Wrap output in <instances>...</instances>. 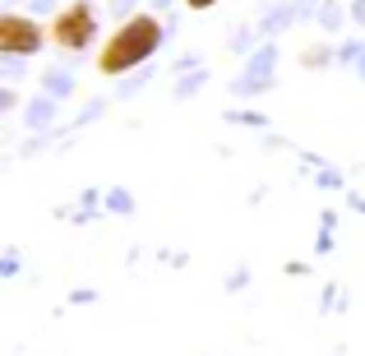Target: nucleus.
Returning a JSON list of instances; mask_svg holds the SVG:
<instances>
[{"label": "nucleus", "mask_w": 365, "mask_h": 356, "mask_svg": "<svg viewBox=\"0 0 365 356\" xmlns=\"http://www.w3.org/2000/svg\"><path fill=\"white\" fill-rule=\"evenodd\" d=\"M162 46V24L153 14H130L98 51V74H125Z\"/></svg>", "instance_id": "nucleus-1"}, {"label": "nucleus", "mask_w": 365, "mask_h": 356, "mask_svg": "<svg viewBox=\"0 0 365 356\" xmlns=\"http://www.w3.org/2000/svg\"><path fill=\"white\" fill-rule=\"evenodd\" d=\"M46 33H51V42L65 46V51H83V46L98 37V14H93L88 0H70L65 9H56V19L46 24Z\"/></svg>", "instance_id": "nucleus-2"}, {"label": "nucleus", "mask_w": 365, "mask_h": 356, "mask_svg": "<svg viewBox=\"0 0 365 356\" xmlns=\"http://www.w3.org/2000/svg\"><path fill=\"white\" fill-rule=\"evenodd\" d=\"M42 42H51V33L37 19L0 14V51L5 56H33V51H42Z\"/></svg>", "instance_id": "nucleus-3"}, {"label": "nucleus", "mask_w": 365, "mask_h": 356, "mask_svg": "<svg viewBox=\"0 0 365 356\" xmlns=\"http://www.w3.org/2000/svg\"><path fill=\"white\" fill-rule=\"evenodd\" d=\"M185 5H190V9H213L217 0H185Z\"/></svg>", "instance_id": "nucleus-4"}]
</instances>
